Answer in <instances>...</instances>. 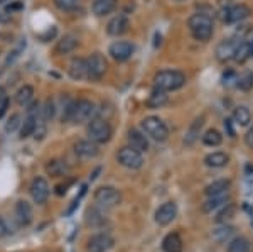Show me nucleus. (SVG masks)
Masks as SVG:
<instances>
[{"instance_id": "1", "label": "nucleus", "mask_w": 253, "mask_h": 252, "mask_svg": "<svg viewBox=\"0 0 253 252\" xmlns=\"http://www.w3.org/2000/svg\"><path fill=\"white\" fill-rule=\"evenodd\" d=\"M187 26H189V31L193 34V38L196 41H201V43H206L213 38L214 32V26H213V17L208 14H198L191 15L189 20H187Z\"/></svg>"}, {"instance_id": "2", "label": "nucleus", "mask_w": 253, "mask_h": 252, "mask_svg": "<svg viewBox=\"0 0 253 252\" xmlns=\"http://www.w3.org/2000/svg\"><path fill=\"white\" fill-rule=\"evenodd\" d=\"M186 85V75L177 70H162L154 76V87L164 92L179 90Z\"/></svg>"}, {"instance_id": "3", "label": "nucleus", "mask_w": 253, "mask_h": 252, "mask_svg": "<svg viewBox=\"0 0 253 252\" xmlns=\"http://www.w3.org/2000/svg\"><path fill=\"white\" fill-rule=\"evenodd\" d=\"M93 200H95V205L98 208L101 210H112L118 206L122 203V193L118 192L117 188H113V186H101V188H98L95 192V197H93Z\"/></svg>"}, {"instance_id": "4", "label": "nucleus", "mask_w": 253, "mask_h": 252, "mask_svg": "<svg viewBox=\"0 0 253 252\" xmlns=\"http://www.w3.org/2000/svg\"><path fill=\"white\" fill-rule=\"evenodd\" d=\"M142 131L145 132V136H149L150 139L157 141V142H164L169 137V127L166 125V122L159 117H145L142 120Z\"/></svg>"}, {"instance_id": "5", "label": "nucleus", "mask_w": 253, "mask_h": 252, "mask_svg": "<svg viewBox=\"0 0 253 252\" xmlns=\"http://www.w3.org/2000/svg\"><path fill=\"white\" fill-rule=\"evenodd\" d=\"M113 129L110 122L105 119H93L88 124V139L96 142V144H105L112 139Z\"/></svg>"}, {"instance_id": "6", "label": "nucleus", "mask_w": 253, "mask_h": 252, "mask_svg": "<svg viewBox=\"0 0 253 252\" xmlns=\"http://www.w3.org/2000/svg\"><path fill=\"white\" fill-rule=\"evenodd\" d=\"M252 14V9L245 3H238V5H228L219 10V19L226 24H238L248 19Z\"/></svg>"}, {"instance_id": "7", "label": "nucleus", "mask_w": 253, "mask_h": 252, "mask_svg": "<svg viewBox=\"0 0 253 252\" xmlns=\"http://www.w3.org/2000/svg\"><path fill=\"white\" fill-rule=\"evenodd\" d=\"M142 154L144 152L137 151V149L130 148V146H125V148H122L118 151L117 161L126 169H140L144 166V156Z\"/></svg>"}, {"instance_id": "8", "label": "nucleus", "mask_w": 253, "mask_h": 252, "mask_svg": "<svg viewBox=\"0 0 253 252\" xmlns=\"http://www.w3.org/2000/svg\"><path fill=\"white\" fill-rule=\"evenodd\" d=\"M96 113L95 103L89 100H78L73 103V113H71V122H76V124H83V122H89L93 120Z\"/></svg>"}, {"instance_id": "9", "label": "nucleus", "mask_w": 253, "mask_h": 252, "mask_svg": "<svg viewBox=\"0 0 253 252\" xmlns=\"http://www.w3.org/2000/svg\"><path fill=\"white\" fill-rule=\"evenodd\" d=\"M88 61V73L89 80H101L108 70V63L101 52H93L86 59Z\"/></svg>"}, {"instance_id": "10", "label": "nucleus", "mask_w": 253, "mask_h": 252, "mask_svg": "<svg viewBox=\"0 0 253 252\" xmlns=\"http://www.w3.org/2000/svg\"><path fill=\"white\" fill-rule=\"evenodd\" d=\"M29 192H31V197H32V200H34V203H38V205H44L49 198V192H51V188H49V183H47L46 178L38 176V178L32 180Z\"/></svg>"}, {"instance_id": "11", "label": "nucleus", "mask_w": 253, "mask_h": 252, "mask_svg": "<svg viewBox=\"0 0 253 252\" xmlns=\"http://www.w3.org/2000/svg\"><path fill=\"white\" fill-rule=\"evenodd\" d=\"M240 43L242 41L236 39V38H230V39H223L221 43L216 46V58L221 63H226L230 59H235L236 50H238Z\"/></svg>"}, {"instance_id": "12", "label": "nucleus", "mask_w": 253, "mask_h": 252, "mask_svg": "<svg viewBox=\"0 0 253 252\" xmlns=\"http://www.w3.org/2000/svg\"><path fill=\"white\" fill-rule=\"evenodd\" d=\"M115 246V239L108 234H96L86 244L88 252H108Z\"/></svg>"}, {"instance_id": "13", "label": "nucleus", "mask_w": 253, "mask_h": 252, "mask_svg": "<svg viewBox=\"0 0 253 252\" xmlns=\"http://www.w3.org/2000/svg\"><path fill=\"white\" fill-rule=\"evenodd\" d=\"M177 217V205L174 202H166L156 210V223L161 227L169 225Z\"/></svg>"}, {"instance_id": "14", "label": "nucleus", "mask_w": 253, "mask_h": 252, "mask_svg": "<svg viewBox=\"0 0 253 252\" xmlns=\"http://www.w3.org/2000/svg\"><path fill=\"white\" fill-rule=\"evenodd\" d=\"M108 54L112 56L113 59L122 63V61H126L132 58L133 54V44L128 43V41H117L110 46Z\"/></svg>"}, {"instance_id": "15", "label": "nucleus", "mask_w": 253, "mask_h": 252, "mask_svg": "<svg viewBox=\"0 0 253 252\" xmlns=\"http://www.w3.org/2000/svg\"><path fill=\"white\" fill-rule=\"evenodd\" d=\"M14 215H15V220H17L19 227H27V225H31L32 218H34V213H32L31 203H29V202H26V200H19L17 203H15Z\"/></svg>"}, {"instance_id": "16", "label": "nucleus", "mask_w": 253, "mask_h": 252, "mask_svg": "<svg viewBox=\"0 0 253 252\" xmlns=\"http://www.w3.org/2000/svg\"><path fill=\"white\" fill-rule=\"evenodd\" d=\"M68 73L73 80H86L89 78L88 73V61L84 58H73L69 63Z\"/></svg>"}, {"instance_id": "17", "label": "nucleus", "mask_w": 253, "mask_h": 252, "mask_svg": "<svg viewBox=\"0 0 253 252\" xmlns=\"http://www.w3.org/2000/svg\"><path fill=\"white\" fill-rule=\"evenodd\" d=\"M75 152L76 156L81 157V159H93V157L98 156L100 149H98V144L93 141H80L75 144Z\"/></svg>"}, {"instance_id": "18", "label": "nucleus", "mask_w": 253, "mask_h": 252, "mask_svg": "<svg viewBox=\"0 0 253 252\" xmlns=\"http://www.w3.org/2000/svg\"><path fill=\"white\" fill-rule=\"evenodd\" d=\"M128 27H130V22H128V19H126V15L120 14V15H115V17L108 22L107 32L110 36H115V38H118V36L125 34V32L128 31Z\"/></svg>"}, {"instance_id": "19", "label": "nucleus", "mask_w": 253, "mask_h": 252, "mask_svg": "<svg viewBox=\"0 0 253 252\" xmlns=\"http://www.w3.org/2000/svg\"><path fill=\"white\" fill-rule=\"evenodd\" d=\"M128 144L130 148L137 149L140 152L149 151V141H147L145 132H140L138 129H130L128 131Z\"/></svg>"}, {"instance_id": "20", "label": "nucleus", "mask_w": 253, "mask_h": 252, "mask_svg": "<svg viewBox=\"0 0 253 252\" xmlns=\"http://www.w3.org/2000/svg\"><path fill=\"white\" fill-rule=\"evenodd\" d=\"M233 234H235L233 225H228V223H218V225L213 229V232H211V237H213L214 242L224 244V242H230L231 239H233Z\"/></svg>"}, {"instance_id": "21", "label": "nucleus", "mask_w": 253, "mask_h": 252, "mask_svg": "<svg viewBox=\"0 0 253 252\" xmlns=\"http://www.w3.org/2000/svg\"><path fill=\"white\" fill-rule=\"evenodd\" d=\"M226 203H230V193L223 195H214V197H208V200L203 203V212L205 213H213L214 210H219Z\"/></svg>"}, {"instance_id": "22", "label": "nucleus", "mask_w": 253, "mask_h": 252, "mask_svg": "<svg viewBox=\"0 0 253 252\" xmlns=\"http://www.w3.org/2000/svg\"><path fill=\"white\" fill-rule=\"evenodd\" d=\"M117 3H118V0H93L91 10L98 17H103V15L112 14V12L117 9Z\"/></svg>"}, {"instance_id": "23", "label": "nucleus", "mask_w": 253, "mask_h": 252, "mask_svg": "<svg viewBox=\"0 0 253 252\" xmlns=\"http://www.w3.org/2000/svg\"><path fill=\"white\" fill-rule=\"evenodd\" d=\"M162 249H164V252H182L184 244H182L181 235L177 232L167 234L164 237V241H162Z\"/></svg>"}, {"instance_id": "24", "label": "nucleus", "mask_w": 253, "mask_h": 252, "mask_svg": "<svg viewBox=\"0 0 253 252\" xmlns=\"http://www.w3.org/2000/svg\"><path fill=\"white\" fill-rule=\"evenodd\" d=\"M78 44H80V39L76 38L75 34H68V36H64L63 39L58 43V46H56V54H69V52H73L78 48Z\"/></svg>"}, {"instance_id": "25", "label": "nucleus", "mask_w": 253, "mask_h": 252, "mask_svg": "<svg viewBox=\"0 0 253 252\" xmlns=\"http://www.w3.org/2000/svg\"><path fill=\"white\" fill-rule=\"evenodd\" d=\"M228 162H230V156H228L226 152H221V151L211 152L205 157V164L208 166V168H213V169L224 168Z\"/></svg>"}, {"instance_id": "26", "label": "nucleus", "mask_w": 253, "mask_h": 252, "mask_svg": "<svg viewBox=\"0 0 253 252\" xmlns=\"http://www.w3.org/2000/svg\"><path fill=\"white\" fill-rule=\"evenodd\" d=\"M68 171H69V166L66 164V161H63V159H51L46 164V173L52 178L66 176Z\"/></svg>"}, {"instance_id": "27", "label": "nucleus", "mask_w": 253, "mask_h": 252, "mask_svg": "<svg viewBox=\"0 0 253 252\" xmlns=\"http://www.w3.org/2000/svg\"><path fill=\"white\" fill-rule=\"evenodd\" d=\"M86 223L89 227H93V229H100V227H103L105 223H107V215H105V210L98 208V206L88 210Z\"/></svg>"}, {"instance_id": "28", "label": "nucleus", "mask_w": 253, "mask_h": 252, "mask_svg": "<svg viewBox=\"0 0 253 252\" xmlns=\"http://www.w3.org/2000/svg\"><path fill=\"white\" fill-rule=\"evenodd\" d=\"M203 124H205V117H203V115L198 117V119H194V122L189 125V129H187V132H186V137H184V144L186 146H193L194 142L198 141Z\"/></svg>"}, {"instance_id": "29", "label": "nucleus", "mask_w": 253, "mask_h": 252, "mask_svg": "<svg viewBox=\"0 0 253 252\" xmlns=\"http://www.w3.org/2000/svg\"><path fill=\"white\" fill-rule=\"evenodd\" d=\"M169 101V97H167V92L164 90H159V88H156L152 93H150V97L147 99L145 105L149 108H162L164 105Z\"/></svg>"}, {"instance_id": "30", "label": "nucleus", "mask_w": 253, "mask_h": 252, "mask_svg": "<svg viewBox=\"0 0 253 252\" xmlns=\"http://www.w3.org/2000/svg\"><path fill=\"white\" fill-rule=\"evenodd\" d=\"M230 186H231V181H230V180H216V181L210 183V185L206 186V188H205V193H206V197L223 195V193H228Z\"/></svg>"}, {"instance_id": "31", "label": "nucleus", "mask_w": 253, "mask_h": 252, "mask_svg": "<svg viewBox=\"0 0 253 252\" xmlns=\"http://www.w3.org/2000/svg\"><path fill=\"white\" fill-rule=\"evenodd\" d=\"M226 252H252V244L245 237H233L228 242Z\"/></svg>"}, {"instance_id": "32", "label": "nucleus", "mask_w": 253, "mask_h": 252, "mask_svg": "<svg viewBox=\"0 0 253 252\" xmlns=\"http://www.w3.org/2000/svg\"><path fill=\"white\" fill-rule=\"evenodd\" d=\"M38 117L39 115H31V113H27L26 120H24L22 125H20V139H27V137L34 136L36 124H38Z\"/></svg>"}, {"instance_id": "33", "label": "nucleus", "mask_w": 253, "mask_h": 252, "mask_svg": "<svg viewBox=\"0 0 253 252\" xmlns=\"http://www.w3.org/2000/svg\"><path fill=\"white\" fill-rule=\"evenodd\" d=\"M233 122L236 125H240V127H247V125L252 122V112L248 110L247 107L240 105V107H236L233 112Z\"/></svg>"}, {"instance_id": "34", "label": "nucleus", "mask_w": 253, "mask_h": 252, "mask_svg": "<svg viewBox=\"0 0 253 252\" xmlns=\"http://www.w3.org/2000/svg\"><path fill=\"white\" fill-rule=\"evenodd\" d=\"M235 213H236V205H233V203H226V205L221 206L219 212L216 213L214 220H216V223H228L235 217Z\"/></svg>"}, {"instance_id": "35", "label": "nucleus", "mask_w": 253, "mask_h": 252, "mask_svg": "<svg viewBox=\"0 0 253 252\" xmlns=\"http://www.w3.org/2000/svg\"><path fill=\"white\" fill-rule=\"evenodd\" d=\"M201 141H203V144H205V146L216 148V146H219L223 142V136H221V132L216 131V129H210V131H206L201 136Z\"/></svg>"}, {"instance_id": "36", "label": "nucleus", "mask_w": 253, "mask_h": 252, "mask_svg": "<svg viewBox=\"0 0 253 252\" xmlns=\"http://www.w3.org/2000/svg\"><path fill=\"white\" fill-rule=\"evenodd\" d=\"M252 58V44L250 41H242L236 50V54H235V61L240 64H243L245 61H248Z\"/></svg>"}, {"instance_id": "37", "label": "nucleus", "mask_w": 253, "mask_h": 252, "mask_svg": "<svg viewBox=\"0 0 253 252\" xmlns=\"http://www.w3.org/2000/svg\"><path fill=\"white\" fill-rule=\"evenodd\" d=\"M32 99H34V88L31 85H24L15 93V101L19 105H27L29 101H32Z\"/></svg>"}, {"instance_id": "38", "label": "nucleus", "mask_w": 253, "mask_h": 252, "mask_svg": "<svg viewBox=\"0 0 253 252\" xmlns=\"http://www.w3.org/2000/svg\"><path fill=\"white\" fill-rule=\"evenodd\" d=\"M236 87L243 92H250L253 88V71H245L238 76V81H236Z\"/></svg>"}, {"instance_id": "39", "label": "nucleus", "mask_w": 253, "mask_h": 252, "mask_svg": "<svg viewBox=\"0 0 253 252\" xmlns=\"http://www.w3.org/2000/svg\"><path fill=\"white\" fill-rule=\"evenodd\" d=\"M54 112H56V107H54V101L51 99H47L44 101V107L41 108V115H42L44 120H51L54 117Z\"/></svg>"}, {"instance_id": "40", "label": "nucleus", "mask_w": 253, "mask_h": 252, "mask_svg": "<svg viewBox=\"0 0 253 252\" xmlns=\"http://www.w3.org/2000/svg\"><path fill=\"white\" fill-rule=\"evenodd\" d=\"M78 3H80V0H54V5L58 7V9L61 10H75L76 7H78Z\"/></svg>"}, {"instance_id": "41", "label": "nucleus", "mask_w": 253, "mask_h": 252, "mask_svg": "<svg viewBox=\"0 0 253 252\" xmlns=\"http://www.w3.org/2000/svg\"><path fill=\"white\" fill-rule=\"evenodd\" d=\"M20 125H22V122H20V115H19V113H14V115L9 119V122L5 124V131L12 134V132L17 131Z\"/></svg>"}, {"instance_id": "42", "label": "nucleus", "mask_w": 253, "mask_h": 252, "mask_svg": "<svg viewBox=\"0 0 253 252\" xmlns=\"http://www.w3.org/2000/svg\"><path fill=\"white\" fill-rule=\"evenodd\" d=\"M236 81H238V75H236L235 71H228L223 75V83L226 85V87H231V85H236Z\"/></svg>"}, {"instance_id": "43", "label": "nucleus", "mask_w": 253, "mask_h": 252, "mask_svg": "<svg viewBox=\"0 0 253 252\" xmlns=\"http://www.w3.org/2000/svg\"><path fill=\"white\" fill-rule=\"evenodd\" d=\"M224 129H226V132H228V136H230V137L236 136L235 129H233V119H226V120H224Z\"/></svg>"}, {"instance_id": "44", "label": "nucleus", "mask_w": 253, "mask_h": 252, "mask_svg": "<svg viewBox=\"0 0 253 252\" xmlns=\"http://www.w3.org/2000/svg\"><path fill=\"white\" fill-rule=\"evenodd\" d=\"M9 105H10V100H9V97H5V99L2 100V103H0V119H2V117L5 115L7 108H9Z\"/></svg>"}, {"instance_id": "45", "label": "nucleus", "mask_w": 253, "mask_h": 252, "mask_svg": "<svg viewBox=\"0 0 253 252\" xmlns=\"http://www.w3.org/2000/svg\"><path fill=\"white\" fill-rule=\"evenodd\" d=\"M245 144H247L250 149H253V127L248 129L247 136H245Z\"/></svg>"}, {"instance_id": "46", "label": "nucleus", "mask_w": 253, "mask_h": 252, "mask_svg": "<svg viewBox=\"0 0 253 252\" xmlns=\"http://www.w3.org/2000/svg\"><path fill=\"white\" fill-rule=\"evenodd\" d=\"M56 36V27H52V29H49L46 34H42L41 36V39H42V43H47L49 39H52Z\"/></svg>"}, {"instance_id": "47", "label": "nucleus", "mask_w": 253, "mask_h": 252, "mask_svg": "<svg viewBox=\"0 0 253 252\" xmlns=\"http://www.w3.org/2000/svg\"><path fill=\"white\" fill-rule=\"evenodd\" d=\"M7 234H9V229H7V223H5V220H3L2 217H0V239L5 237Z\"/></svg>"}, {"instance_id": "48", "label": "nucleus", "mask_w": 253, "mask_h": 252, "mask_svg": "<svg viewBox=\"0 0 253 252\" xmlns=\"http://www.w3.org/2000/svg\"><path fill=\"white\" fill-rule=\"evenodd\" d=\"M22 3H20V2H15V3H12V5H9V7H7V12H14V10H20V9H22Z\"/></svg>"}, {"instance_id": "49", "label": "nucleus", "mask_w": 253, "mask_h": 252, "mask_svg": "<svg viewBox=\"0 0 253 252\" xmlns=\"http://www.w3.org/2000/svg\"><path fill=\"white\" fill-rule=\"evenodd\" d=\"M19 52H20V48H19V50H15V51H12L10 54H9V58H7V64L12 63V61H14L15 58H19Z\"/></svg>"}, {"instance_id": "50", "label": "nucleus", "mask_w": 253, "mask_h": 252, "mask_svg": "<svg viewBox=\"0 0 253 252\" xmlns=\"http://www.w3.org/2000/svg\"><path fill=\"white\" fill-rule=\"evenodd\" d=\"M66 188H68V185H59L58 190H56V193H58V195H64V193H66Z\"/></svg>"}, {"instance_id": "51", "label": "nucleus", "mask_w": 253, "mask_h": 252, "mask_svg": "<svg viewBox=\"0 0 253 252\" xmlns=\"http://www.w3.org/2000/svg\"><path fill=\"white\" fill-rule=\"evenodd\" d=\"M3 22H9V15L0 12V24H3Z\"/></svg>"}, {"instance_id": "52", "label": "nucleus", "mask_w": 253, "mask_h": 252, "mask_svg": "<svg viewBox=\"0 0 253 252\" xmlns=\"http://www.w3.org/2000/svg\"><path fill=\"white\" fill-rule=\"evenodd\" d=\"M5 88H3V87H0V103H2V100L3 99H5Z\"/></svg>"}, {"instance_id": "53", "label": "nucleus", "mask_w": 253, "mask_h": 252, "mask_svg": "<svg viewBox=\"0 0 253 252\" xmlns=\"http://www.w3.org/2000/svg\"><path fill=\"white\" fill-rule=\"evenodd\" d=\"M250 44H252V56H253V41H250Z\"/></svg>"}, {"instance_id": "54", "label": "nucleus", "mask_w": 253, "mask_h": 252, "mask_svg": "<svg viewBox=\"0 0 253 252\" xmlns=\"http://www.w3.org/2000/svg\"><path fill=\"white\" fill-rule=\"evenodd\" d=\"M3 2H7V0H0V3H3Z\"/></svg>"}]
</instances>
